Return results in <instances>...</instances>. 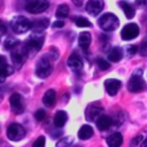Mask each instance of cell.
<instances>
[{"mask_svg":"<svg viewBox=\"0 0 147 147\" xmlns=\"http://www.w3.org/2000/svg\"><path fill=\"white\" fill-rule=\"evenodd\" d=\"M44 40H45V36L42 32H33L29 38L28 40L25 41V49L28 53H36L38 51L41 49L42 45H44Z\"/></svg>","mask_w":147,"mask_h":147,"instance_id":"6da1fadb","label":"cell"},{"mask_svg":"<svg viewBox=\"0 0 147 147\" xmlns=\"http://www.w3.org/2000/svg\"><path fill=\"white\" fill-rule=\"evenodd\" d=\"M100 28L103 31H114L119 26V20L118 17L113 13H106L103 14L99 21H98Z\"/></svg>","mask_w":147,"mask_h":147,"instance_id":"7a4b0ae2","label":"cell"},{"mask_svg":"<svg viewBox=\"0 0 147 147\" xmlns=\"http://www.w3.org/2000/svg\"><path fill=\"white\" fill-rule=\"evenodd\" d=\"M9 26L15 33H25L26 31H29L31 29L32 22L30 20H28L26 17L20 15V16H15L10 21Z\"/></svg>","mask_w":147,"mask_h":147,"instance_id":"3957f363","label":"cell"},{"mask_svg":"<svg viewBox=\"0 0 147 147\" xmlns=\"http://www.w3.org/2000/svg\"><path fill=\"white\" fill-rule=\"evenodd\" d=\"M53 68H52V64L49 62V60L44 56L41 57L38 62H37V65H36V75L39 77V78H46L51 75Z\"/></svg>","mask_w":147,"mask_h":147,"instance_id":"277c9868","label":"cell"},{"mask_svg":"<svg viewBox=\"0 0 147 147\" xmlns=\"http://www.w3.org/2000/svg\"><path fill=\"white\" fill-rule=\"evenodd\" d=\"M144 88H146V84H145V80L141 77V74L140 72L133 74L131 76L129 83H127V90L130 92L138 93V92H141Z\"/></svg>","mask_w":147,"mask_h":147,"instance_id":"5b68a950","label":"cell"},{"mask_svg":"<svg viewBox=\"0 0 147 147\" xmlns=\"http://www.w3.org/2000/svg\"><path fill=\"white\" fill-rule=\"evenodd\" d=\"M25 136V129L18 123H11L7 129V137L11 141H20Z\"/></svg>","mask_w":147,"mask_h":147,"instance_id":"8992f818","label":"cell"},{"mask_svg":"<svg viewBox=\"0 0 147 147\" xmlns=\"http://www.w3.org/2000/svg\"><path fill=\"white\" fill-rule=\"evenodd\" d=\"M49 3L47 0H28L25 3L26 11L31 14H40L48 8Z\"/></svg>","mask_w":147,"mask_h":147,"instance_id":"52a82bcc","label":"cell"},{"mask_svg":"<svg viewBox=\"0 0 147 147\" xmlns=\"http://www.w3.org/2000/svg\"><path fill=\"white\" fill-rule=\"evenodd\" d=\"M26 54H28V52H26L24 45H21V42L16 47H14L11 49V60L15 63V65H17L20 68L22 65V63L24 62Z\"/></svg>","mask_w":147,"mask_h":147,"instance_id":"ba28073f","label":"cell"},{"mask_svg":"<svg viewBox=\"0 0 147 147\" xmlns=\"http://www.w3.org/2000/svg\"><path fill=\"white\" fill-rule=\"evenodd\" d=\"M139 34V26L136 23H129L126 24L122 31H121V36L123 40H131L134 39Z\"/></svg>","mask_w":147,"mask_h":147,"instance_id":"9c48e42d","label":"cell"},{"mask_svg":"<svg viewBox=\"0 0 147 147\" xmlns=\"http://www.w3.org/2000/svg\"><path fill=\"white\" fill-rule=\"evenodd\" d=\"M9 102H10V107H11L13 113H15V114H22L24 111L23 98L18 93L11 94L10 98H9Z\"/></svg>","mask_w":147,"mask_h":147,"instance_id":"30bf717a","label":"cell"},{"mask_svg":"<svg viewBox=\"0 0 147 147\" xmlns=\"http://www.w3.org/2000/svg\"><path fill=\"white\" fill-rule=\"evenodd\" d=\"M103 6H105L103 0H88L86 2L85 9L90 15L96 16L101 13V10L103 9Z\"/></svg>","mask_w":147,"mask_h":147,"instance_id":"8fae6325","label":"cell"},{"mask_svg":"<svg viewBox=\"0 0 147 147\" xmlns=\"http://www.w3.org/2000/svg\"><path fill=\"white\" fill-rule=\"evenodd\" d=\"M101 113H102V107L99 103H93L86 108L85 117L87 121H95V118H98L101 115Z\"/></svg>","mask_w":147,"mask_h":147,"instance_id":"7c38bea8","label":"cell"},{"mask_svg":"<svg viewBox=\"0 0 147 147\" xmlns=\"http://www.w3.org/2000/svg\"><path fill=\"white\" fill-rule=\"evenodd\" d=\"M67 63H68V67H69L72 71H77V72H78V71H80V70L83 69V61H82V57H80L77 53H72V54L69 56Z\"/></svg>","mask_w":147,"mask_h":147,"instance_id":"4fadbf2b","label":"cell"},{"mask_svg":"<svg viewBox=\"0 0 147 147\" xmlns=\"http://www.w3.org/2000/svg\"><path fill=\"white\" fill-rule=\"evenodd\" d=\"M121 85H122V83L115 78H110L105 82V88L109 95H116L118 90L121 88Z\"/></svg>","mask_w":147,"mask_h":147,"instance_id":"5bb4252c","label":"cell"},{"mask_svg":"<svg viewBox=\"0 0 147 147\" xmlns=\"http://www.w3.org/2000/svg\"><path fill=\"white\" fill-rule=\"evenodd\" d=\"M96 127L100 130V131H106L110 127V125L113 124V119L109 117V116H106V115H100L96 121Z\"/></svg>","mask_w":147,"mask_h":147,"instance_id":"9a60e30c","label":"cell"},{"mask_svg":"<svg viewBox=\"0 0 147 147\" xmlns=\"http://www.w3.org/2000/svg\"><path fill=\"white\" fill-rule=\"evenodd\" d=\"M106 142L108 146L110 147H117V146H121L122 142H123V137L119 132H115L113 134H110L107 139H106Z\"/></svg>","mask_w":147,"mask_h":147,"instance_id":"2e32d148","label":"cell"},{"mask_svg":"<svg viewBox=\"0 0 147 147\" xmlns=\"http://www.w3.org/2000/svg\"><path fill=\"white\" fill-rule=\"evenodd\" d=\"M67 119H68L67 113L63 111V110H59V111L54 115L53 122H54V125H55L56 127H62V126L67 123Z\"/></svg>","mask_w":147,"mask_h":147,"instance_id":"e0dca14e","label":"cell"},{"mask_svg":"<svg viewBox=\"0 0 147 147\" xmlns=\"http://www.w3.org/2000/svg\"><path fill=\"white\" fill-rule=\"evenodd\" d=\"M55 100H56V93L52 88L48 90V91H46V93L42 96V103L46 107H52L55 103Z\"/></svg>","mask_w":147,"mask_h":147,"instance_id":"ac0fdd59","label":"cell"},{"mask_svg":"<svg viewBox=\"0 0 147 147\" xmlns=\"http://www.w3.org/2000/svg\"><path fill=\"white\" fill-rule=\"evenodd\" d=\"M92 136H93V129L87 124L80 126V129L78 130V138L80 140H87Z\"/></svg>","mask_w":147,"mask_h":147,"instance_id":"d6986e66","label":"cell"},{"mask_svg":"<svg viewBox=\"0 0 147 147\" xmlns=\"http://www.w3.org/2000/svg\"><path fill=\"white\" fill-rule=\"evenodd\" d=\"M78 44L83 49H87L90 44H91V33L87 31L82 32L79 34V38H78Z\"/></svg>","mask_w":147,"mask_h":147,"instance_id":"ffe728a7","label":"cell"},{"mask_svg":"<svg viewBox=\"0 0 147 147\" xmlns=\"http://www.w3.org/2000/svg\"><path fill=\"white\" fill-rule=\"evenodd\" d=\"M48 24H49L48 18H41V20H38V21L32 22L31 29H33L36 32H42L48 26Z\"/></svg>","mask_w":147,"mask_h":147,"instance_id":"44dd1931","label":"cell"},{"mask_svg":"<svg viewBox=\"0 0 147 147\" xmlns=\"http://www.w3.org/2000/svg\"><path fill=\"white\" fill-rule=\"evenodd\" d=\"M118 5H119V7L122 8L123 13L125 14L126 18H132V17L134 16L136 10H134V8H133V7H132L130 3L125 2V1H119V2H118Z\"/></svg>","mask_w":147,"mask_h":147,"instance_id":"7402d4cb","label":"cell"},{"mask_svg":"<svg viewBox=\"0 0 147 147\" xmlns=\"http://www.w3.org/2000/svg\"><path fill=\"white\" fill-rule=\"evenodd\" d=\"M14 72V68L7 63L0 65V83H3L7 78V76L11 75Z\"/></svg>","mask_w":147,"mask_h":147,"instance_id":"603a6c76","label":"cell"},{"mask_svg":"<svg viewBox=\"0 0 147 147\" xmlns=\"http://www.w3.org/2000/svg\"><path fill=\"white\" fill-rule=\"evenodd\" d=\"M122 57H123V51L119 47H114L108 54V59L111 62H118Z\"/></svg>","mask_w":147,"mask_h":147,"instance_id":"cb8c5ba5","label":"cell"},{"mask_svg":"<svg viewBox=\"0 0 147 147\" xmlns=\"http://www.w3.org/2000/svg\"><path fill=\"white\" fill-rule=\"evenodd\" d=\"M69 15V6L65 3H62L56 9V17L59 18H65Z\"/></svg>","mask_w":147,"mask_h":147,"instance_id":"d4e9b609","label":"cell"},{"mask_svg":"<svg viewBox=\"0 0 147 147\" xmlns=\"http://www.w3.org/2000/svg\"><path fill=\"white\" fill-rule=\"evenodd\" d=\"M72 21L76 23V25L78 28H90V26H92V23L88 20H86L85 17H82V16H76L75 18H72Z\"/></svg>","mask_w":147,"mask_h":147,"instance_id":"484cf974","label":"cell"},{"mask_svg":"<svg viewBox=\"0 0 147 147\" xmlns=\"http://www.w3.org/2000/svg\"><path fill=\"white\" fill-rule=\"evenodd\" d=\"M18 44H20L18 40H16V39H14V38H8V39L5 41V48L11 51V49H13L14 47H16Z\"/></svg>","mask_w":147,"mask_h":147,"instance_id":"4316f807","label":"cell"},{"mask_svg":"<svg viewBox=\"0 0 147 147\" xmlns=\"http://www.w3.org/2000/svg\"><path fill=\"white\" fill-rule=\"evenodd\" d=\"M98 67L101 69V70H107L109 67H110V64L106 61V60H103V59H98Z\"/></svg>","mask_w":147,"mask_h":147,"instance_id":"83f0119b","label":"cell"},{"mask_svg":"<svg viewBox=\"0 0 147 147\" xmlns=\"http://www.w3.org/2000/svg\"><path fill=\"white\" fill-rule=\"evenodd\" d=\"M45 116H46V113H45L44 109H38V110L34 113V118H36L37 121H39V122H41V121L45 118Z\"/></svg>","mask_w":147,"mask_h":147,"instance_id":"f1b7e54d","label":"cell"},{"mask_svg":"<svg viewBox=\"0 0 147 147\" xmlns=\"http://www.w3.org/2000/svg\"><path fill=\"white\" fill-rule=\"evenodd\" d=\"M140 54L144 55V56L147 55V37H146V39L140 45Z\"/></svg>","mask_w":147,"mask_h":147,"instance_id":"f546056e","label":"cell"},{"mask_svg":"<svg viewBox=\"0 0 147 147\" xmlns=\"http://www.w3.org/2000/svg\"><path fill=\"white\" fill-rule=\"evenodd\" d=\"M45 137H42V136H40L34 142H33V146L34 147H42V146H45Z\"/></svg>","mask_w":147,"mask_h":147,"instance_id":"4dcf8cb0","label":"cell"},{"mask_svg":"<svg viewBox=\"0 0 147 147\" xmlns=\"http://www.w3.org/2000/svg\"><path fill=\"white\" fill-rule=\"evenodd\" d=\"M72 144V140H71V138H69V137H65V138H63L62 140H60L59 142H57V146H62V145H64V146H70Z\"/></svg>","mask_w":147,"mask_h":147,"instance_id":"1f68e13d","label":"cell"},{"mask_svg":"<svg viewBox=\"0 0 147 147\" xmlns=\"http://www.w3.org/2000/svg\"><path fill=\"white\" fill-rule=\"evenodd\" d=\"M142 141V136H137L134 139L131 140V145L132 146H137V145H140Z\"/></svg>","mask_w":147,"mask_h":147,"instance_id":"d6a6232c","label":"cell"},{"mask_svg":"<svg viewBox=\"0 0 147 147\" xmlns=\"http://www.w3.org/2000/svg\"><path fill=\"white\" fill-rule=\"evenodd\" d=\"M138 51V47H137V45H130L129 47H127V53L130 54V55H133V54H136V52Z\"/></svg>","mask_w":147,"mask_h":147,"instance_id":"836d02e7","label":"cell"},{"mask_svg":"<svg viewBox=\"0 0 147 147\" xmlns=\"http://www.w3.org/2000/svg\"><path fill=\"white\" fill-rule=\"evenodd\" d=\"M6 32H7V26L2 21H0V36H3Z\"/></svg>","mask_w":147,"mask_h":147,"instance_id":"e575fe53","label":"cell"},{"mask_svg":"<svg viewBox=\"0 0 147 147\" xmlns=\"http://www.w3.org/2000/svg\"><path fill=\"white\" fill-rule=\"evenodd\" d=\"M53 26L54 28H62V26H64V21H55L53 23Z\"/></svg>","mask_w":147,"mask_h":147,"instance_id":"d590c367","label":"cell"},{"mask_svg":"<svg viewBox=\"0 0 147 147\" xmlns=\"http://www.w3.org/2000/svg\"><path fill=\"white\" fill-rule=\"evenodd\" d=\"M136 3H137L138 6H140V7H142V6H146L147 1H146V0H136Z\"/></svg>","mask_w":147,"mask_h":147,"instance_id":"8d00e7d4","label":"cell"},{"mask_svg":"<svg viewBox=\"0 0 147 147\" xmlns=\"http://www.w3.org/2000/svg\"><path fill=\"white\" fill-rule=\"evenodd\" d=\"M140 145H141V146H145V147H147V138H146L145 140H142Z\"/></svg>","mask_w":147,"mask_h":147,"instance_id":"74e56055","label":"cell"},{"mask_svg":"<svg viewBox=\"0 0 147 147\" xmlns=\"http://www.w3.org/2000/svg\"><path fill=\"white\" fill-rule=\"evenodd\" d=\"M0 38H1V36H0Z\"/></svg>","mask_w":147,"mask_h":147,"instance_id":"f35d334b","label":"cell"}]
</instances>
